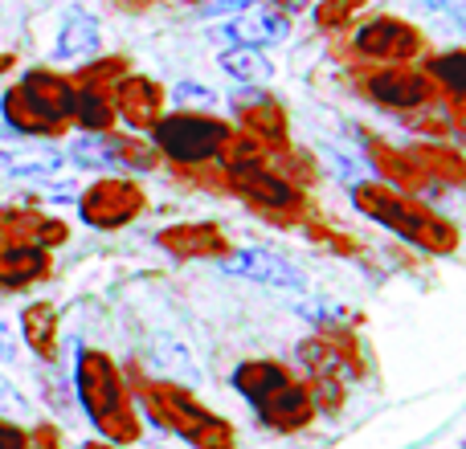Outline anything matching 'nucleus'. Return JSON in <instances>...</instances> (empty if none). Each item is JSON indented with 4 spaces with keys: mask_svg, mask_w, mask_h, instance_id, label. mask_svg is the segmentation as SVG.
Here are the masks:
<instances>
[{
    "mask_svg": "<svg viewBox=\"0 0 466 449\" xmlns=\"http://www.w3.org/2000/svg\"><path fill=\"white\" fill-rule=\"evenodd\" d=\"M233 388L254 404L258 417L270 429H299L311 417V393H307L303 384H295L290 372L270 360L241 364V368L233 372Z\"/></svg>",
    "mask_w": 466,
    "mask_h": 449,
    "instance_id": "1",
    "label": "nucleus"
},
{
    "mask_svg": "<svg viewBox=\"0 0 466 449\" xmlns=\"http://www.w3.org/2000/svg\"><path fill=\"white\" fill-rule=\"evenodd\" d=\"M78 396H82V409L90 413V421L106 437H115V442H131L136 437V417H131L123 380L103 352L78 355Z\"/></svg>",
    "mask_w": 466,
    "mask_h": 449,
    "instance_id": "2",
    "label": "nucleus"
},
{
    "mask_svg": "<svg viewBox=\"0 0 466 449\" xmlns=\"http://www.w3.org/2000/svg\"><path fill=\"white\" fill-rule=\"evenodd\" d=\"M352 201L360 213H369L372 221L389 224L397 237L413 241L421 249H451L454 245V233L446 224H438L430 213H421L418 205H410L405 196L389 193V188H377V185H356L352 188Z\"/></svg>",
    "mask_w": 466,
    "mask_h": 449,
    "instance_id": "3",
    "label": "nucleus"
},
{
    "mask_svg": "<svg viewBox=\"0 0 466 449\" xmlns=\"http://www.w3.org/2000/svg\"><path fill=\"white\" fill-rule=\"evenodd\" d=\"M152 135H156V147L177 164H205L229 144L226 123L209 119V115H197V111L160 115Z\"/></svg>",
    "mask_w": 466,
    "mask_h": 449,
    "instance_id": "4",
    "label": "nucleus"
},
{
    "mask_svg": "<svg viewBox=\"0 0 466 449\" xmlns=\"http://www.w3.org/2000/svg\"><path fill=\"white\" fill-rule=\"evenodd\" d=\"M144 404L152 409V417L160 421V425L177 429V434L188 437V442H197L205 449H226L229 445V434L218 425V417H209V413H205L188 393H180V388L156 384L152 393H144Z\"/></svg>",
    "mask_w": 466,
    "mask_h": 449,
    "instance_id": "5",
    "label": "nucleus"
},
{
    "mask_svg": "<svg viewBox=\"0 0 466 449\" xmlns=\"http://www.w3.org/2000/svg\"><path fill=\"white\" fill-rule=\"evenodd\" d=\"M147 209V196L139 185L123 176H103L78 196V213L90 229H123Z\"/></svg>",
    "mask_w": 466,
    "mask_h": 449,
    "instance_id": "6",
    "label": "nucleus"
},
{
    "mask_svg": "<svg viewBox=\"0 0 466 449\" xmlns=\"http://www.w3.org/2000/svg\"><path fill=\"white\" fill-rule=\"evenodd\" d=\"M418 49V33L397 16H372L352 29V54L364 62H410Z\"/></svg>",
    "mask_w": 466,
    "mask_h": 449,
    "instance_id": "7",
    "label": "nucleus"
},
{
    "mask_svg": "<svg viewBox=\"0 0 466 449\" xmlns=\"http://www.w3.org/2000/svg\"><path fill=\"white\" fill-rule=\"evenodd\" d=\"M221 270L233 274V278L262 282V286H274V290H303L307 286L299 265H290L287 257H279L274 249H262V245H249V249H238V254L221 257Z\"/></svg>",
    "mask_w": 466,
    "mask_h": 449,
    "instance_id": "8",
    "label": "nucleus"
},
{
    "mask_svg": "<svg viewBox=\"0 0 466 449\" xmlns=\"http://www.w3.org/2000/svg\"><path fill=\"white\" fill-rule=\"evenodd\" d=\"M16 86H21L25 95H29V103L37 106L49 123H57L62 131H66V123H74V106H78V86H74V78L49 70V65H33V70H25V78L16 82Z\"/></svg>",
    "mask_w": 466,
    "mask_h": 449,
    "instance_id": "9",
    "label": "nucleus"
},
{
    "mask_svg": "<svg viewBox=\"0 0 466 449\" xmlns=\"http://www.w3.org/2000/svg\"><path fill=\"white\" fill-rule=\"evenodd\" d=\"M364 95L380 106H393V111H413V106L430 103V78L410 65H389L364 78Z\"/></svg>",
    "mask_w": 466,
    "mask_h": 449,
    "instance_id": "10",
    "label": "nucleus"
},
{
    "mask_svg": "<svg viewBox=\"0 0 466 449\" xmlns=\"http://www.w3.org/2000/svg\"><path fill=\"white\" fill-rule=\"evenodd\" d=\"M111 106L127 127H156L164 111V90L160 82L144 78V74H123L111 86Z\"/></svg>",
    "mask_w": 466,
    "mask_h": 449,
    "instance_id": "11",
    "label": "nucleus"
},
{
    "mask_svg": "<svg viewBox=\"0 0 466 449\" xmlns=\"http://www.w3.org/2000/svg\"><path fill=\"white\" fill-rule=\"evenodd\" d=\"M233 185H238V193L246 196V201L262 205V209H295V188L287 185V180H279L274 172H266L258 160H233Z\"/></svg>",
    "mask_w": 466,
    "mask_h": 449,
    "instance_id": "12",
    "label": "nucleus"
},
{
    "mask_svg": "<svg viewBox=\"0 0 466 449\" xmlns=\"http://www.w3.org/2000/svg\"><path fill=\"white\" fill-rule=\"evenodd\" d=\"M49 249L21 245V241H0V290H25L33 282L49 278Z\"/></svg>",
    "mask_w": 466,
    "mask_h": 449,
    "instance_id": "13",
    "label": "nucleus"
},
{
    "mask_svg": "<svg viewBox=\"0 0 466 449\" xmlns=\"http://www.w3.org/2000/svg\"><path fill=\"white\" fill-rule=\"evenodd\" d=\"M290 29L287 16L279 13H262V8H249V13H238L226 29H218L229 45H246V49H262V45H274L282 41Z\"/></svg>",
    "mask_w": 466,
    "mask_h": 449,
    "instance_id": "14",
    "label": "nucleus"
},
{
    "mask_svg": "<svg viewBox=\"0 0 466 449\" xmlns=\"http://www.w3.org/2000/svg\"><path fill=\"white\" fill-rule=\"evenodd\" d=\"M0 241H21V245H62L66 241V224L37 217L29 209H0Z\"/></svg>",
    "mask_w": 466,
    "mask_h": 449,
    "instance_id": "15",
    "label": "nucleus"
},
{
    "mask_svg": "<svg viewBox=\"0 0 466 449\" xmlns=\"http://www.w3.org/2000/svg\"><path fill=\"white\" fill-rule=\"evenodd\" d=\"M98 45H103V29H98L95 16L82 13V8L66 13L62 29H57V37H54V57L57 62H82V57H95Z\"/></svg>",
    "mask_w": 466,
    "mask_h": 449,
    "instance_id": "16",
    "label": "nucleus"
},
{
    "mask_svg": "<svg viewBox=\"0 0 466 449\" xmlns=\"http://www.w3.org/2000/svg\"><path fill=\"white\" fill-rule=\"evenodd\" d=\"M233 111L241 115V123H246L254 135H262V139L287 135V115H282V106L274 103L270 95H262V90L241 86L238 95H233Z\"/></svg>",
    "mask_w": 466,
    "mask_h": 449,
    "instance_id": "17",
    "label": "nucleus"
},
{
    "mask_svg": "<svg viewBox=\"0 0 466 449\" xmlns=\"http://www.w3.org/2000/svg\"><path fill=\"white\" fill-rule=\"evenodd\" d=\"M0 119H5L16 135H57V131H62L57 123H49L46 115L29 103V95H25L21 86H8L5 95H0Z\"/></svg>",
    "mask_w": 466,
    "mask_h": 449,
    "instance_id": "18",
    "label": "nucleus"
},
{
    "mask_svg": "<svg viewBox=\"0 0 466 449\" xmlns=\"http://www.w3.org/2000/svg\"><path fill=\"white\" fill-rule=\"evenodd\" d=\"M160 245L172 249L177 257H213L226 249V241L213 224H177V229L160 233Z\"/></svg>",
    "mask_w": 466,
    "mask_h": 449,
    "instance_id": "19",
    "label": "nucleus"
},
{
    "mask_svg": "<svg viewBox=\"0 0 466 449\" xmlns=\"http://www.w3.org/2000/svg\"><path fill=\"white\" fill-rule=\"evenodd\" d=\"M21 331H25V344L49 360L57 344V311L49 303H29L21 311Z\"/></svg>",
    "mask_w": 466,
    "mask_h": 449,
    "instance_id": "20",
    "label": "nucleus"
},
{
    "mask_svg": "<svg viewBox=\"0 0 466 449\" xmlns=\"http://www.w3.org/2000/svg\"><path fill=\"white\" fill-rule=\"evenodd\" d=\"M0 172L13 180H54L62 172L57 152H0Z\"/></svg>",
    "mask_w": 466,
    "mask_h": 449,
    "instance_id": "21",
    "label": "nucleus"
},
{
    "mask_svg": "<svg viewBox=\"0 0 466 449\" xmlns=\"http://www.w3.org/2000/svg\"><path fill=\"white\" fill-rule=\"evenodd\" d=\"M221 70L229 74V78H238L241 86H262V82H270L274 65L262 57V49H246V45H229L226 54H221Z\"/></svg>",
    "mask_w": 466,
    "mask_h": 449,
    "instance_id": "22",
    "label": "nucleus"
},
{
    "mask_svg": "<svg viewBox=\"0 0 466 449\" xmlns=\"http://www.w3.org/2000/svg\"><path fill=\"white\" fill-rule=\"evenodd\" d=\"M74 123H78L86 135H103V131H111V123H115L111 95H103V90H78Z\"/></svg>",
    "mask_w": 466,
    "mask_h": 449,
    "instance_id": "23",
    "label": "nucleus"
},
{
    "mask_svg": "<svg viewBox=\"0 0 466 449\" xmlns=\"http://www.w3.org/2000/svg\"><path fill=\"white\" fill-rule=\"evenodd\" d=\"M106 144H111L115 168H131V172H152V168H156V152L144 144V139L111 135V131H106Z\"/></svg>",
    "mask_w": 466,
    "mask_h": 449,
    "instance_id": "24",
    "label": "nucleus"
},
{
    "mask_svg": "<svg viewBox=\"0 0 466 449\" xmlns=\"http://www.w3.org/2000/svg\"><path fill=\"white\" fill-rule=\"evenodd\" d=\"M127 74V62L123 57H98V62H86L78 70V78H74V86L78 90H103V95H111V86Z\"/></svg>",
    "mask_w": 466,
    "mask_h": 449,
    "instance_id": "25",
    "label": "nucleus"
},
{
    "mask_svg": "<svg viewBox=\"0 0 466 449\" xmlns=\"http://www.w3.org/2000/svg\"><path fill=\"white\" fill-rule=\"evenodd\" d=\"M430 74H434V78L442 82V86L451 90V95L466 106V49H451V54H438L434 62H430Z\"/></svg>",
    "mask_w": 466,
    "mask_h": 449,
    "instance_id": "26",
    "label": "nucleus"
},
{
    "mask_svg": "<svg viewBox=\"0 0 466 449\" xmlns=\"http://www.w3.org/2000/svg\"><path fill=\"white\" fill-rule=\"evenodd\" d=\"M70 160L78 164V168H115L111 144H106V131H103V135H78L70 144Z\"/></svg>",
    "mask_w": 466,
    "mask_h": 449,
    "instance_id": "27",
    "label": "nucleus"
},
{
    "mask_svg": "<svg viewBox=\"0 0 466 449\" xmlns=\"http://www.w3.org/2000/svg\"><path fill=\"white\" fill-rule=\"evenodd\" d=\"M160 368H168L172 376H185V384H197V368L188 360V347L177 339H160Z\"/></svg>",
    "mask_w": 466,
    "mask_h": 449,
    "instance_id": "28",
    "label": "nucleus"
},
{
    "mask_svg": "<svg viewBox=\"0 0 466 449\" xmlns=\"http://www.w3.org/2000/svg\"><path fill=\"white\" fill-rule=\"evenodd\" d=\"M295 311L303 314V319H311V323H331V327H339V323L348 319L344 306H336V303H319V298H311V303H299Z\"/></svg>",
    "mask_w": 466,
    "mask_h": 449,
    "instance_id": "29",
    "label": "nucleus"
},
{
    "mask_svg": "<svg viewBox=\"0 0 466 449\" xmlns=\"http://www.w3.org/2000/svg\"><path fill=\"white\" fill-rule=\"evenodd\" d=\"M364 0H328V5L315 8V21L323 25V29H336L344 16H352V8H360Z\"/></svg>",
    "mask_w": 466,
    "mask_h": 449,
    "instance_id": "30",
    "label": "nucleus"
},
{
    "mask_svg": "<svg viewBox=\"0 0 466 449\" xmlns=\"http://www.w3.org/2000/svg\"><path fill=\"white\" fill-rule=\"evenodd\" d=\"M262 0H205L201 5V13L205 16H238V13H249V8H258Z\"/></svg>",
    "mask_w": 466,
    "mask_h": 449,
    "instance_id": "31",
    "label": "nucleus"
},
{
    "mask_svg": "<svg viewBox=\"0 0 466 449\" xmlns=\"http://www.w3.org/2000/svg\"><path fill=\"white\" fill-rule=\"evenodd\" d=\"M177 98H180V103H193V106H213V98H218V95H213V90H205L201 82H180Z\"/></svg>",
    "mask_w": 466,
    "mask_h": 449,
    "instance_id": "32",
    "label": "nucleus"
},
{
    "mask_svg": "<svg viewBox=\"0 0 466 449\" xmlns=\"http://www.w3.org/2000/svg\"><path fill=\"white\" fill-rule=\"evenodd\" d=\"M421 8H430V13H446L454 16V21H462L466 16V0H418Z\"/></svg>",
    "mask_w": 466,
    "mask_h": 449,
    "instance_id": "33",
    "label": "nucleus"
},
{
    "mask_svg": "<svg viewBox=\"0 0 466 449\" xmlns=\"http://www.w3.org/2000/svg\"><path fill=\"white\" fill-rule=\"evenodd\" d=\"M0 449H25V434L13 421H0Z\"/></svg>",
    "mask_w": 466,
    "mask_h": 449,
    "instance_id": "34",
    "label": "nucleus"
},
{
    "mask_svg": "<svg viewBox=\"0 0 466 449\" xmlns=\"http://www.w3.org/2000/svg\"><path fill=\"white\" fill-rule=\"evenodd\" d=\"M0 360H16V339L5 323H0Z\"/></svg>",
    "mask_w": 466,
    "mask_h": 449,
    "instance_id": "35",
    "label": "nucleus"
},
{
    "mask_svg": "<svg viewBox=\"0 0 466 449\" xmlns=\"http://www.w3.org/2000/svg\"><path fill=\"white\" fill-rule=\"evenodd\" d=\"M0 404H13V384L0 376Z\"/></svg>",
    "mask_w": 466,
    "mask_h": 449,
    "instance_id": "36",
    "label": "nucleus"
},
{
    "mask_svg": "<svg viewBox=\"0 0 466 449\" xmlns=\"http://www.w3.org/2000/svg\"><path fill=\"white\" fill-rule=\"evenodd\" d=\"M13 62H16V57L8 54V49H0V74H8V70H13Z\"/></svg>",
    "mask_w": 466,
    "mask_h": 449,
    "instance_id": "37",
    "label": "nucleus"
},
{
    "mask_svg": "<svg viewBox=\"0 0 466 449\" xmlns=\"http://www.w3.org/2000/svg\"><path fill=\"white\" fill-rule=\"evenodd\" d=\"M33 449H54V437H49V434H41V445H33Z\"/></svg>",
    "mask_w": 466,
    "mask_h": 449,
    "instance_id": "38",
    "label": "nucleus"
},
{
    "mask_svg": "<svg viewBox=\"0 0 466 449\" xmlns=\"http://www.w3.org/2000/svg\"><path fill=\"white\" fill-rule=\"evenodd\" d=\"M86 449H106V445H86Z\"/></svg>",
    "mask_w": 466,
    "mask_h": 449,
    "instance_id": "39",
    "label": "nucleus"
},
{
    "mask_svg": "<svg viewBox=\"0 0 466 449\" xmlns=\"http://www.w3.org/2000/svg\"><path fill=\"white\" fill-rule=\"evenodd\" d=\"M459 25H466V16H462V21H459Z\"/></svg>",
    "mask_w": 466,
    "mask_h": 449,
    "instance_id": "40",
    "label": "nucleus"
}]
</instances>
